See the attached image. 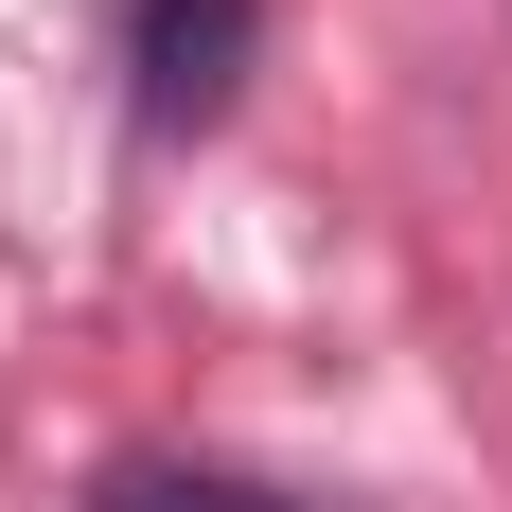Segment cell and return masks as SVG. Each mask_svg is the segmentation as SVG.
Here are the masks:
<instances>
[{"label": "cell", "mask_w": 512, "mask_h": 512, "mask_svg": "<svg viewBox=\"0 0 512 512\" xmlns=\"http://www.w3.org/2000/svg\"><path fill=\"white\" fill-rule=\"evenodd\" d=\"M89 512H301L283 477H230V460H124Z\"/></svg>", "instance_id": "cell-2"}, {"label": "cell", "mask_w": 512, "mask_h": 512, "mask_svg": "<svg viewBox=\"0 0 512 512\" xmlns=\"http://www.w3.org/2000/svg\"><path fill=\"white\" fill-rule=\"evenodd\" d=\"M248 53H265V0H124V89H142V124H230Z\"/></svg>", "instance_id": "cell-1"}]
</instances>
